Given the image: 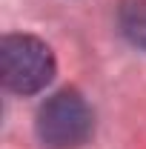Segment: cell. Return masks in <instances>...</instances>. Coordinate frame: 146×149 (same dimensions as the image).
I'll return each mask as SVG.
<instances>
[{"label":"cell","instance_id":"obj_1","mask_svg":"<svg viewBox=\"0 0 146 149\" xmlns=\"http://www.w3.org/2000/svg\"><path fill=\"white\" fill-rule=\"evenodd\" d=\"M95 115L77 89H60L40 103L35 115L37 141L46 149H77L92 138Z\"/></svg>","mask_w":146,"mask_h":149},{"label":"cell","instance_id":"obj_2","mask_svg":"<svg viewBox=\"0 0 146 149\" xmlns=\"http://www.w3.org/2000/svg\"><path fill=\"white\" fill-rule=\"evenodd\" d=\"M55 55L35 35H6L0 40V80L15 95H37L55 77Z\"/></svg>","mask_w":146,"mask_h":149},{"label":"cell","instance_id":"obj_3","mask_svg":"<svg viewBox=\"0 0 146 149\" xmlns=\"http://www.w3.org/2000/svg\"><path fill=\"white\" fill-rule=\"evenodd\" d=\"M117 26L135 49L146 52V0H123L117 9Z\"/></svg>","mask_w":146,"mask_h":149}]
</instances>
